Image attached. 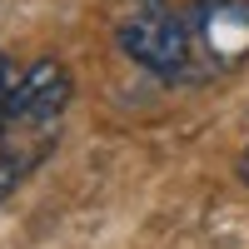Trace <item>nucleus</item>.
Returning <instances> with one entry per match:
<instances>
[{
    "label": "nucleus",
    "mask_w": 249,
    "mask_h": 249,
    "mask_svg": "<svg viewBox=\"0 0 249 249\" xmlns=\"http://www.w3.org/2000/svg\"><path fill=\"white\" fill-rule=\"evenodd\" d=\"M115 40H120L124 60H135L140 70H150V75H160V80H204L195 25H190L179 10L140 5V0H135V10L120 20Z\"/></svg>",
    "instance_id": "f257e3e1"
},
{
    "label": "nucleus",
    "mask_w": 249,
    "mask_h": 249,
    "mask_svg": "<svg viewBox=\"0 0 249 249\" xmlns=\"http://www.w3.org/2000/svg\"><path fill=\"white\" fill-rule=\"evenodd\" d=\"M70 100H75L70 65L55 55H40L15 80V95L5 105V135H60V115L70 110Z\"/></svg>",
    "instance_id": "f03ea898"
},
{
    "label": "nucleus",
    "mask_w": 249,
    "mask_h": 249,
    "mask_svg": "<svg viewBox=\"0 0 249 249\" xmlns=\"http://www.w3.org/2000/svg\"><path fill=\"white\" fill-rule=\"evenodd\" d=\"M190 25L199 40L204 75H219L249 55V0H199Z\"/></svg>",
    "instance_id": "7ed1b4c3"
},
{
    "label": "nucleus",
    "mask_w": 249,
    "mask_h": 249,
    "mask_svg": "<svg viewBox=\"0 0 249 249\" xmlns=\"http://www.w3.org/2000/svg\"><path fill=\"white\" fill-rule=\"evenodd\" d=\"M50 150H55V135H5L0 140V199L15 195Z\"/></svg>",
    "instance_id": "20e7f679"
},
{
    "label": "nucleus",
    "mask_w": 249,
    "mask_h": 249,
    "mask_svg": "<svg viewBox=\"0 0 249 249\" xmlns=\"http://www.w3.org/2000/svg\"><path fill=\"white\" fill-rule=\"evenodd\" d=\"M15 80H20V70H15V60L0 50V120H5V105H10V95H15Z\"/></svg>",
    "instance_id": "39448f33"
},
{
    "label": "nucleus",
    "mask_w": 249,
    "mask_h": 249,
    "mask_svg": "<svg viewBox=\"0 0 249 249\" xmlns=\"http://www.w3.org/2000/svg\"><path fill=\"white\" fill-rule=\"evenodd\" d=\"M239 179H244V184H249V150H244V155H239Z\"/></svg>",
    "instance_id": "423d86ee"
}]
</instances>
